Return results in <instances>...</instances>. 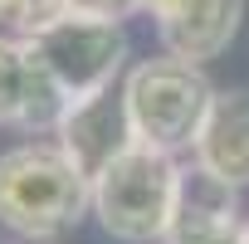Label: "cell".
Masks as SVG:
<instances>
[{"mask_svg": "<svg viewBox=\"0 0 249 244\" xmlns=\"http://www.w3.org/2000/svg\"><path fill=\"white\" fill-rule=\"evenodd\" d=\"M69 107H73L69 93L35 59L30 39L0 35V127H20V132L44 137V132H59Z\"/></svg>", "mask_w": 249, "mask_h": 244, "instance_id": "5", "label": "cell"}, {"mask_svg": "<svg viewBox=\"0 0 249 244\" xmlns=\"http://www.w3.org/2000/svg\"><path fill=\"white\" fill-rule=\"evenodd\" d=\"M64 5L73 10V15H93V20H127V15H137L142 10V0H64Z\"/></svg>", "mask_w": 249, "mask_h": 244, "instance_id": "11", "label": "cell"}, {"mask_svg": "<svg viewBox=\"0 0 249 244\" xmlns=\"http://www.w3.org/2000/svg\"><path fill=\"white\" fill-rule=\"evenodd\" d=\"M122 103H127L132 137L142 147L181 157L200 137V122H205V112L215 103V83L196 64L157 54V59H142V64L127 69V78H122Z\"/></svg>", "mask_w": 249, "mask_h": 244, "instance_id": "3", "label": "cell"}, {"mask_svg": "<svg viewBox=\"0 0 249 244\" xmlns=\"http://www.w3.org/2000/svg\"><path fill=\"white\" fill-rule=\"evenodd\" d=\"M54 142L69 152V161L93 181L103 166H112L122 152H127L137 137H132V117H127V103H122V88H103L93 98H78L64 122Z\"/></svg>", "mask_w": 249, "mask_h": 244, "instance_id": "7", "label": "cell"}, {"mask_svg": "<svg viewBox=\"0 0 249 244\" xmlns=\"http://www.w3.org/2000/svg\"><path fill=\"white\" fill-rule=\"evenodd\" d=\"M191 157L220 186H230V191H244L249 186V93L244 88L215 93Z\"/></svg>", "mask_w": 249, "mask_h": 244, "instance_id": "9", "label": "cell"}, {"mask_svg": "<svg viewBox=\"0 0 249 244\" xmlns=\"http://www.w3.org/2000/svg\"><path fill=\"white\" fill-rule=\"evenodd\" d=\"M244 244H249V225H244Z\"/></svg>", "mask_w": 249, "mask_h": 244, "instance_id": "12", "label": "cell"}, {"mask_svg": "<svg viewBox=\"0 0 249 244\" xmlns=\"http://www.w3.org/2000/svg\"><path fill=\"white\" fill-rule=\"evenodd\" d=\"M59 15H69L64 0H0V25H5L10 35H20V39L39 35V30L54 25Z\"/></svg>", "mask_w": 249, "mask_h": 244, "instance_id": "10", "label": "cell"}, {"mask_svg": "<svg viewBox=\"0 0 249 244\" xmlns=\"http://www.w3.org/2000/svg\"><path fill=\"white\" fill-rule=\"evenodd\" d=\"M161 244H244V220H239V191L220 186L200 166L181 176V200L166 225Z\"/></svg>", "mask_w": 249, "mask_h": 244, "instance_id": "8", "label": "cell"}, {"mask_svg": "<svg viewBox=\"0 0 249 244\" xmlns=\"http://www.w3.org/2000/svg\"><path fill=\"white\" fill-rule=\"evenodd\" d=\"M93 210V181L59 142H20L0 157V225L25 239H59Z\"/></svg>", "mask_w": 249, "mask_h": 244, "instance_id": "1", "label": "cell"}, {"mask_svg": "<svg viewBox=\"0 0 249 244\" xmlns=\"http://www.w3.org/2000/svg\"><path fill=\"white\" fill-rule=\"evenodd\" d=\"M186 166L157 147L132 142L112 166L93 176V215L122 244H152L166 239V225L181 200Z\"/></svg>", "mask_w": 249, "mask_h": 244, "instance_id": "2", "label": "cell"}, {"mask_svg": "<svg viewBox=\"0 0 249 244\" xmlns=\"http://www.w3.org/2000/svg\"><path fill=\"white\" fill-rule=\"evenodd\" d=\"M142 15L157 20V39L171 59L200 69L234 44L244 0H142Z\"/></svg>", "mask_w": 249, "mask_h": 244, "instance_id": "6", "label": "cell"}, {"mask_svg": "<svg viewBox=\"0 0 249 244\" xmlns=\"http://www.w3.org/2000/svg\"><path fill=\"white\" fill-rule=\"evenodd\" d=\"M30 49L49 69V78L69 93V103L117 88L122 69H127V30L117 20H93L73 10L44 25L39 35H30Z\"/></svg>", "mask_w": 249, "mask_h": 244, "instance_id": "4", "label": "cell"}]
</instances>
